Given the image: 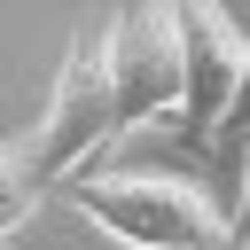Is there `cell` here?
Wrapping results in <instances>:
<instances>
[{"mask_svg": "<svg viewBox=\"0 0 250 250\" xmlns=\"http://www.w3.org/2000/svg\"><path fill=\"white\" fill-rule=\"evenodd\" d=\"M62 203L125 250H242V219L211 180L188 172H86Z\"/></svg>", "mask_w": 250, "mask_h": 250, "instance_id": "1", "label": "cell"}, {"mask_svg": "<svg viewBox=\"0 0 250 250\" xmlns=\"http://www.w3.org/2000/svg\"><path fill=\"white\" fill-rule=\"evenodd\" d=\"M117 133V86H109V55L94 47V31H78L62 47V70H55V94H47V117L31 125L39 141V172H47V195L70 188V172Z\"/></svg>", "mask_w": 250, "mask_h": 250, "instance_id": "2", "label": "cell"}, {"mask_svg": "<svg viewBox=\"0 0 250 250\" xmlns=\"http://www.w3.org/2000/svg\"><path fill=\"white\" fill-rule=\"evenodd\" d=\"M39 195H47V172H39V141L31 133H16V141H0V242L39 211Z\"/></svg>", "mask_w": 250, "mask_h": 250, "instance_id": "4", "label": "cell"}, {"mask_svg": "<svg viewBox=\"0 0 250 250\" xmlns=\"http://www.w3.org/2000/svg\"><path fill=\"white\" fill-rule=\"evenodd\" d=\"M180 55H188V102L172 117V133L188 148H211L234 86H242V62H250V31H234V16L219 0H180Z\"/></svg>", "mask_w": 250, "mask_h": 250, "instance_id": "3", "label": "cell"}]
</instances>
